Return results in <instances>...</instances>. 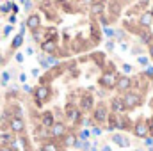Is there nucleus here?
I'll use <instances>...</instances> for the list:
<instances>
[{"mask_svg": "<svg viewBox=\"0 0 153 151\" xmlns=\"http://www.w3.org/2000/svg\"><path fill=\"white\" fill-rule=\"evenodd\" d=\"M34 98H36V101H38L39 105L45 103V101L50 98V87H48L46 84H41L38 89L34 91Z\"/></svg>", "mask_w": 153, "mask_h": 151, "instance_id": "1", "label": "nucleus"}, {"mask_svg": "<svg viewBox=\"0 0 153 151\" xmlns=\"http://www.w3.org/2000/svg\"><path fill=\"white\" fill-rule=\"evenodd\" d=\"M123 101H125L126 109H135L137 105H141V96L137 93H126L125 98H123Z\"/></svg>", "mask_w": 153, "mask_h": 151, "instance_id": "2", "label": "nucleus"}, {"mask_svg": "<svg viewBox=\"0 0 153 151\" xmlns=\"http://www.w3.org/2000/svg\"><path fill=\"white\" fill-rule=\"evenodd\" d=\"M116 84H117V78H116L114 71H107L100 78V85H103V87H114Z\"/></svg>", "mask_w": 153, "mask_h": 151, "instance_id": "3", "label": "nucleus"}, {"mask_svg": "<svg viewBox=\"0 0 153 151\" xmlns=\"http://www.w3.org/2000/svg\"><path fill=\"white\" fill-rule=\"evenodd\" d=\"M9 126H11V132H14V133H22V132L25 130V123H23V119H22V117H18V115L11 119Z\"/></svg>", "mask_w": 153, "mask_h": 151, "instance_id": "4", "label": "nucleus"}, {"mask_svg": "<svg viewBox=\"0 0 153 151\" xmlns=\"http://www.w3.org/2000/svg\"><path fill=\"white\" fill-rule=\"evenodd\" d=\"M30 30H38L39 25H41V16L36 14V13H32V14H29V18H27V23H25Z\"/></svg>", "mask_w": 153, "mask_h": 151, "instance_id": "5", "label": "nucleus"}, {"mask_svg": "<svg viewBox=\"0 0 153 151\" xmlns=\"http://www.w3.org/2000/svg\"><path fill=\"white\" fill-rule=\"evenodd\" d=\"M66 117L70 119V123H73V124H75V123L80 121V110L75 109L73 105H68V107H66Z\"/></svg>", "mask_w": 153, "mask_h": 151, "instance_id": "6", "label": "nucleus"}, {"mask_svg": "<svg viewBox=\"0 0 153 151\" xmlns=\"http://www.w3.org/2000/svg\"><path fill=\"white\" fill-rule=\"evenodd\" d=\"M105 119H107V109H105L103 103H100L96 107V110H94V121L96 123H103Z\"/></svg>", "mask_w": 153, "mask_h": 151, "instance_id": "7", "label": "nucleus"}, {"mask_svg": "<svg viewBox=\"0 0 153 151\" xmlns=\"http://www.w3.org/2000/svg\"><path fill=\"white\" fill-rule=\"evenodd\" d=\"M148 124L146 123H143V121H139L135 126H134V133L137 135V137H148Z\"/></svg>", "mask_w": 153, "mask_h": 151, "instance_id": "8", "label": "nucleus"}, {"mask_svg": "<svg viewBox=\"0 0 153 151\" xmlns=\"http://www.w3.org/2000/svg\"><path fill=\"white\" fill-rule=\"evenodd\" d=\"M116 87H117L119 91H128V89L132 87V80H130L128 76H121V78H117Z\"/></svg>", "mask_w": 153, "mask_h": 151, "instance_id": "9", "label": "nucleus"}, {"mask_svg": "<svg viewBox=\"0 0 153 151\" xmlns=\"http://www.w3.org/2000/svg\"><path fill=\"white\" fill-rule=\"evenodd\" d=\"M55 48H57V43H55L53 39H46L45 43H41V50L46 52V53H53Z\"/></svg>", "mask_w": 153, "mask_h": 151, "instance_id": "10", "label": "nucleus"}, {"mask_svg": "<svg viewBox=\"0 0 153 151\" xmlns=\"http://www.w3.org/2000/svg\"><path fill=\"white\" fill-rule=\"evenodd\" d=\"M50 133H52L53 137H62V135L66 133V128H64L62 123H55V124L50 128Z\"/></svg>", "mask_w": 153, "mask_h": 151, "instance_id": "11", "label": "nucleus"}, {"mask_svg": "<svg viewBox=\"0 0 153 151\" xmlns=\"http://www.w3.org/2000/svg\"><path fill=\"white\" fill-rule=\"evenodd\" d=\"M41 124H43L45 128H52V126L55 124V121H53V114L52 112H45L43 114V117H41Z\"/></svg>", "mask_w": 153, "mask_h": 151, "instance_id": "12", "label": "nucleus"}, {"mask_svg": "<svg viewBox=\"0 0 153 151\" xmlns=\"http://www.w3.org/2000/svg\"><path fill=\"white\" fill-rule=\"evenodd\" d=\"M125 109H126V107H125L123 98H112V110H114L116 114H121Z\"/></svg>", "mask_w": 153, "mask_h": 151, "instance_id": "13", "label": "nucleus"}, {"mask_svg": "<svg viewBox=\"0 0 153 151\" xmlns=\"http://www.w3.org/2000/svg\"><path fill=\"white\" fill-rule=\"evenodd\" d=\"M80 107H82L84 110H91V107H93V98H91L89 94L82 96V100H80Z\"/></svg>", "mask_w": 153, "mask_h": 151, "instance_id": "14", "label": "nucleus"}, {"mask_svg": "<svg viewBox=\"0 0 153 151\" xmlns=\"http://www.w3.org/2000/svg\"><path fill=\"white\" fill-rule=\"evenodd\" d=\"M102 13H103V4H102V2H93V4H91V14L100 16Z\"/></svg>", "mask_w": 153, "mask_h": 151, "instance_id": "15", "label": "nucleus"}, {"mask_svg": "<svg viewBox=\"0 0 153 151\" xmlns=\"http://www.w3.org/2000/svg\"><path fill=\"white\" fill-rule=\"evenodd\" d=\"M150 23H152V13H143L141 14V25L148 27Z\"/></svg>", "mask_w": 153, "mask_h": 151, "instance_id": "16", "label": "nucleus"}, {"mask_svg": "<svg viewBox=\"0 0 153 151\" xmlns=\"http://www.w3.org/2000/svg\"><path fill=\"white\" fill-rule=\"evenodd\" d=\"M0 142H2L4 146H7V144L14 142V137H13V135H9V133H2V135H0Z\"/></svg>", "mask_w": 153, "mask_h": 151, "instance_id": "17", "label": "nucleus"}, {"mask_svg": "<svg viewBox=\"0 0 153 151\" xmlns=\"http://www.w3.org/2000/svg\"><path fill=\"white\" fill-rule=\"evenodd\" d=\"M112 141H114L116 144H119V146H128V141H126L123 135H114V137H112Z\"/></svg>", "mask_w": 153, "mask_h": 151, "instance_id": "18", "label": "nucleus"}, {"mask_svg": "<svg viewBox=\"0 0 153 151\" xmlns=\"http://www.w3.org/2000/svg\"><path fill=\"white\" fill-rule=\"evenodd\" d=\"M109 9H111V14H119V11H121V5H119V4H117V2H111V7H109Z\"/></svg>", "mask_w": 153, "mask_h": 151, "instance_id": "19", "label": "nucleus"}, {"mask_svg": "<svg viewBox=\"0 0 153 151\" xmlns=\"http://www.w3.org/2000/svg\"><path fill=\"white\" fill-rule=\"evenodd\" d=\"M75 144H76L75 135H66L64 137V146H75Z\"/></svg>", "mask_w": 153, "mask_h": 151, "instance_id": "20", "label": "nucleus"}, {"mask_svg": "<svg viewBox=\"0 0 153 151\" xmlns=\"http://www.w3.org/2000/svg\"><path fill=\"white\" fill-rule=\"evenodd\" d=\"M22 41H23V36H22V34H18L16 38L13 39V44H11V46H13V48H18V46L22 44Z\"/></svg>", "mask_w": 153, "mask_h": 151, "instance_id": "21", "label": "nucleus"}, {"mask_svg": "<svg viewBox=\"0 0 153 151\" xmlns=\"http://www.w3.org/2000/svg\"><path fill=\"white\" fill-rule=\"evenodd\" d=\"M43 151H57V146L52 144V142H46V144L43 146Z\"/></svg>", "mask_w": 153, "mask_h": 151, "instance_id": "22", "label": "nucleus"}, {"mask_svg": "<svg viewBox=\"0 0 153 151\" xmlns=\"http://www.w3.org/2000/svg\"><path fill=\"white\" fill-rule=\"evenodd\" d=\"M141 39H143L144 43H150V39H152V36H150V32H146V30H144V32L141 34Z\"/></svg>", "mask_w": 153, "mask_h": 151, "instance_id": "23", "label": "nucleus"}, {"mask_svg": "<svg viewBox=\"0 0 153 151\" xmlns=\"http://www.w3.org/2000/svg\"><path fill=\"white\" fill-rule=\"evenodd\" d=\"M144 75H146V76H150V78H153V68H148V70L144 71Z\"/></svg>", "mask_w": 153, "mask_h": 151, "instance_id": "24", "label": "nucleus"}, {"mask_svg": "<svg viewBox=\"0 0 153 151\" xmlns=\"http://www.w3.org/2000/svg\"><path fill=\"white\" fill-rule=\"evenodd\" d=\"M139 62H141V64H144V66H146V64H148V59H146V57H139Z\"/></svg>", "mask_w": 153, "mask_h": 151, "instance_id": "25", "label": "nucleus"}, {"mask_svg": "<svg viewBox=\"0 0 153 151\" xmlns=\"http://www.w3.org/2000/svg\"><path fill=\"white\" fill-rule=\"evenodd\" d=\"M0 151H14V150L9 148V146H0Z\"/></svg>", "mask_w": 153, "mask_h": 151, "instance_id": "26", "label": "nucleus"}, {"mask_svg": "<svg viewBox=\"0 0 153 151\" xmlns=\"http://www.w3.org/2000/svg\"><path fill=\"white\" fill-rule=\"evenodd\" d=\"M11 9V4H5V5H2V11L5 13V11H9Z\"/></svg>", "mask_w": 153, "mask_h": 151, "instance_id": "27", "label": "nucleus"}, {"mask_svg": "<svg viewBox=\"0 0 153 151\" xmlns=\"http://www.w3.org/2000/svg\"><path fill=\"white\" fill-rule=\"evenodd\" d=\"M57 62H59V61H57V59H53V57H50V59H48V64H57Z\"/></svg>", "mask_w": 153, "mask_h": 151, "instance_id": "28", "label": "nucleus"}, {"mask_svg": "<svg viewBox=\"0 0 153 151\" xmlns=\"http://www.w3.org/2000/svg\"><path fill=\"white\" fill-rule=\"evenodd\" d=\"M123 70H125L126 73H130V71H132V66H128V64H125V66H123Z\"/></svg>", "mask_w": 153, "mask_h": 151, "instance_id": "29", "label": "nucleus"}, {"mask_svg": "<svg viewBox=\"0 0 153 151\" xmlns=\"http://www.w3.org/2000/svg\"><path fill=\"white\" fill-rule=\"evenodd\" d=\"M148 128H150V130H152V132H153V117H152V119H150V123H148Z\"/></svg>", "mask_w": 153, "mask_h": 151, "instance_id": "30", "label": "nucleus"}, {"mask_svg": "<svg viewBox=\"0 0 153 151\" xmlns=\"http://www.w3.org/2000/svg\"><path fill=\"white\" fill-rule=\"evenodd\" d=\"M105 34H107V36H112V34H114V32H112V30H111V29H105Z\"/></svg>", "mask_w": 153, "mask_h": 151, "instance_id": "31", "label": "nucleus"}, {"mask_svg": "<svg viewBox=\"0 0 153 151\" xmlns=\"http://www.w3.org/2000/svg\"><path fill=\"white\" fill-rule=\"evenodd\" d=\"M16 61H18V62H22V61H23V55H20V53H18V55H16Z\"/></svg>", "mask_w": 153, "mask_h": 151, "instance_id": "32", "label": "nucleus"}, {"mask_svg": "<svg viewBox=\"0 0 153 151\" xmlns=\"http://www.w3.org/2000/svg\"><path fill=\"white\" fill-rule=\"evenodd\" d=\"M87 135H89V132H82V133H80V137H82V139H85Z\"/></svg>", "mask_w": 153, "mask_h": 151, "instance_id": "33", "label": "nucleus"}, {"mask_svg": "<svg viewBox=\"0 0 153 151\" xmlns=\"http://www.w3.org/2000/svg\"><path fill=\"white\" fill-rule=\"evenodd\" d=\"M150 55L153 57V44H150Z\"/></svg>", "mask_w": 153, "mask_h": 151, "instance_id": "34", "label": "nucleus"}, {"mask_svg": "<svg viewBox=\"0 0 153 151\" xmlns=\"http://www.w3.org/2000/svg\"><path fill=\"white\" fill-rule=\"evenodd\" d=\"M23 2H25V4H29V0H23Z\"/></svg>", "mask_w": 153, "mask_h": 151, "instance_id": "35", "label": "nucleus"}, {"mask_svg": "<svg viewBox=\"0 0 153 151\" xmlns=\"http://www.w3.org/2000/svg\"><path fill=\"white\" fill-rule=\"evenodd\" d=\"M0 64H2V55H0Z\"/></svg>", "mask_w": 153, "mask_h": 151, "instance_id": "36", "label": "nucleus"}, {"mask_svg": "<svg viewBox=\"0 0 153 151\" xmlns=\"http://www.w3.org/2000/svg\"><path fill=\"white\" fill-rule=\"evenodd\" d=\"M152 16H153V9H152Z\"/></svg>", "mask_w": 153, "mask_h": 151, "instance_id": "37", "label": "nucleus"}, {"mask_svg": "<svg viewBox=\"0 0 153 151\" xmlns=\"http://www.w3.org/2000/svg\"><path fill=\"white\" fill-rule=\"evenodd\" d=\"M126 2H130V0H126Z\"/></svg>", "mask_w": 153, "mask_h": 151, "instance_id": "38", "label": "nucleus"}, {"mask_svg": "<svg viewBox=\"0 0 153 151\" xmlns=\"http://www.w3.org/2000/svg\"><path fill=\"white\" fill-rule=\"evenodd\" d=\"M100 2H102V0H100Z\"/></svg>", "mask_w": 153, "mask_h": 151, "instance_id": "39", "label": "nucleus"}]
</instances>
